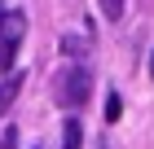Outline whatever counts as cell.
<instances>
[{
  "instance_id": "52a82bcc",
  "label": "cell",
  "mask_w": 154,
  "mask_h": 149,
  "mask_svg": "<svg viewBox=\"0 0 154 149\" xmlns=\"http://www.w3.org/2000/svg\"><path fill=\"white\" fill-rule=\"evenodd\" d=\"M97 4H101V13H106L110 22H119V18H123V0H97Z\"/></svg>"
},
{
  "instance_id": "277c9868",
  "label": "cell",
  "mask_w": 154,
  "mask_h": 149,
  "mask_svg": "<svg viewBox=\"0 0 154 149\" xmlns=\"http://www.w3.org/2000/svg\"><path fill=\"white\" fill-rule=\"evenodd\" d=\"M84 140V127L75 123V118H66V127H62V149H79Z\"/></svg>"
},
{
  "instance_id": "5b68a950",
  "label": "cell",
  "mask_w": 154,
  "mask_h": 149,
  "mask_svg": "<svg viewBox=\"0 0 154 149\" xmlns=\"http://www.w3.org/2000/svg\"><path fill=\"white\" fill-rule=\"evenodd\" d=\"M18 92H22V83H18V79H13V75H9V79L0 83V114H5V110H9V105H13V97H18Z\"/></svg>"
},
{
  "instance_id": "ba28073f",
  "label": "cell",
  "mask_w": 154,
  "mask_h": 149,
  "mask_svg": "<svg viewBox=\"0 0 154 149\" xmlns=\"http://www.w3.org/2000/svg\"><path fill=\"white\" fill-rule=\"evenodd\" d=\"M13 53H18V44H5L0 40V70H13Z\"/></svg>"
},
{
  "instance_id": "8992f818",
  "label": "cell",
  "mask_w": 154,
  "mask_h": 149,
  "mask_svg": "<svg viewBox=\"0 0 154 149\" xmlns=\"http://www.w3.org/2000/svg\"><path fill=\"white\" fill-rule=\"evenodd\" d=\"M119 118H123V97L106 92V123H119Z\"/></svg>"
},
{
  "instance_id": "3957f363",
  "label": "cell",
  "mask_w": 154,
  "mask_h": 149,
  "mask_svg": "<svg viewBox=\"0 0 154 149\" xmlns=\"http://www.w3.org/2000/svg\"><path fill=\"white\" fill-rule=\"evenodd\" d=\"M62 53H66V57H88V53H93V35H79V31L62 35Z\"/></svg>"
},
{
  "instance_id": "7a4b0ae2",
  "label": "cell",
  "mask_w": 154,
  "mask_h": 149,
  "mask_svg": "<svg viewBox=\"0 0 154 149\" xmlns=\"http://www.w3.org/2000/svg\"><path fill=\"white\" fill-rule=\"evenodd\" d=\"M22 35H26V13H22V9L0 13V40H5V44H18Z\"/></svg>"
},
{
  "instance_id": "9c48e42d",
  "label": "cell",
  "mask_w": 154,
  "mask_h": 149,
  "mask_svg": "<svg viewBox=\"0 0 154 149\" xmlns=\"http://www.w3.org/2000/svg\"><path fill=\"white\" fill-rule=\"evenodd\" d=\"M150 75H154V57H150Z\"/></svg>"
},
{
  "instance_id": "6da1fadb",
  "label": "cell",
  "mask_w": 154,
  "mask_h": 149,
  "mask_svg": "<svg viewBox=\"0 0 154 149\" xmlns=\"http://www.w3.org/2000/svg\"><path fill=\"white\" fill-rule=\"evenodd\" d=\"M88 92H93V75L88 66H62L53 75V97H57L62 110H79L88 101Z\"/></svg>"
}]
</instances>
